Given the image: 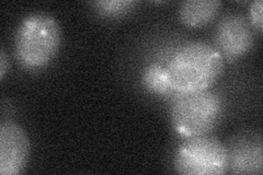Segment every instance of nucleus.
<instances>
[{"mask_svg": "<svg viewBox=\"0 0 263 175\" xmlns=\"http://www.w3.org/2000/svg\"><path fill=\"white\" fill-rule=\"evenodd\" d=\"M224 58L215 46L191 42L180 47L166 67L178 94L209 90L224 71Z\"/></svg>", "mask_w": 263, "mask_h": 175, "instance_id": "f257e3e1", "label": "nucleus"}, {"mask_svg": "<svg viewBox=\"0 0 263 175\" xmlns=\"http://www.w3.org/2000/svg\"><path fill=\"white\" fill-rule=\"evenodd\" d=\"M62 32L59 22L47 13H31L20 22L14 36V54L26 69L37 70L59 52Z\"/></svg>", "mask_w": 263, "mask_h": 175, "instance_id": "f03ea898", "label": "nucleus"}, {"mask_svg": "<svg viewBox=\"0 0 263 175\" xmlns=\"http://www.w3.org/2000/svg\"><path fill=\"white\" fill-rule=\"evenodd\" d=\"M223 101L210 89L179 94L170 112L171 125L183 138L209 135L223 114Z\"/></svg>", "mask_w": 263, "mask_h": 175, "instance_id": "7ed1b4c3", "label": "nucleus"}, {"mask_svg": "<svg viewBox=\"0 0 263 175\" xmlns=\"http://www.w3.org/2000/svg\"><path fill=\"white\" fill-rule=\"evenodd\" d=\"M175 170L183 175H221L228 171V151L210 135L185 138L174 158Z\"/></svg>", "mask_w": 263, "mask_h": 175, "instance_id": "20e7f679", "label": "nucleus"}, {"mask_svg": "<svg viewBox=\"0 0 263 175\" xmlns=\"http://www.w3.org/2000/svg\"><path fill=\"white\" fill-rule=\"evenodd\" d=\"M217 51L224 61L233 62L248 53L253 44L250 21L241 14H229L219 21L215 31Z\"/></svg>", "mask_w": 263, "mask_h": 175, "instance_id": "39448f33", "label": "nucleus"}, {"mask_svg": "<svg viewBox=\"0 0 263 175\" xmlns=\"http://www.w3.org/2000/svg\"><path fill=\"white\" fill-rule=\"evenodd\" d=\"M30 140L20 125L4 122L0 125V174L18 175L28 164Z\"/></svg>", "mask_w": 263, "mask_h": 175, "instance_id": "423d86ee", "label": "nucleus"}, {"mask_svg": "<svg viewBox=\"0 0 263 175\" xmlns=\"http://www.w3.org/2000/svg\"><path fill=\"white\" fill-rule=\"evenodd\" d=\"M228 151V170L234 174H262L263 146L260 136L246 135L236 139Z\"/></svg>", "mask_w": 263, "mask_h": 175, "instance_id": "0eeeda50", "label": "nucleus"}, {"mask_svg": "<svg viewBox=\"0 0 263 175\" xmlns=\"http://www.w3.org/2000/svg\"><path fill=\"white\" fill-rule=\"evenodd\" d=\"M221 6L219 0H186L179 8L180 20L187 28H202L216 18Z\"/></svg>", "mask_w": 263, "mask_h": 175, "instance_id": "6e6552de", "label": "nucleus"}, {"mask_svg": "<svg viewBox=\"0 0 263 175\" xmlns=\"http://www.w3.org/2000/svg\"><path fill=\"white\" fill-rule=\"evenodd\" d=\"M143 82L145 88L154 94L161 96H169L174 94L179 95L171 86L166 67H162L160 65L153 64L148 66L144 72Z\"/></svg>", "mask_w": 263, "mask_h": 175, "instance_id": "1a4fd4ad", "label": "nucleus"}, {"mask_svg": "<svg viewBox=\"0 0 263 175\" xmlns=\"http://www.w3.org/2000/svg\"><path fill=\"white\" fill-rule=\"evenodd\" d=\"M134 2L128 0H109V2H97L95 6L104 15H120L129 11L134 7Z\"/></svg>", "mask_w": 263, "mask_h": 175, "instance_id": "9d476101", "label": "nucleus"}, {"mask_svg": "<svg viewBox=\"0 0 263 175\" xmlns=\"http://www.w3.org/2000/svg\"><path fill=\"white\" fill-rule=\"evenodd\" d=\"M262 0H256L250 6V23L251 26L259 32L263 30V18H262Z\"/></svg>", "mask_w": 263, "mask_h": 175, "instance_id": "9b49d317", "label": "nucleus"}, {"mask_svg": "<svg viewBox=\"0 0 263 175\" xmlns=\"http://www.w3.org/2000/svg\"><path fill=\"white\" fill-rule=\"evenodd\" d=\"M8 68H9V60H8L5 48H2L0 51V78L4 79Z\"/></svg>", "mask_w": 263, "mask_h": 175, "instance_id": "f8f14e48", "label": "nucleus"}]
</instances>
